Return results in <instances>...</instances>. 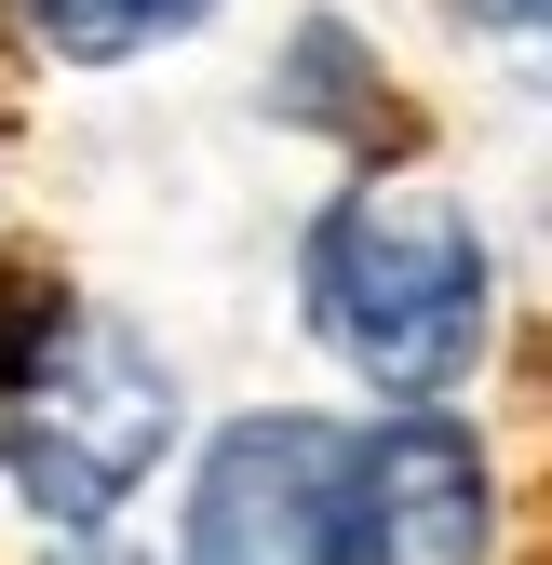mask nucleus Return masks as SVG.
Instances as JSON below:
<instances>
[{
	"label": "nucleus",
	"instance_id": "nucleus-1",
	"mask_svg": "<svg viewBox=\"0 0 552 565\" xmlns=\"http://www.w3.org/2000/svg\"><path fill=\"white\" fill-rule=\"evenodd\" d=\"M310 337L404 404L458 391L471 350H486V243H471V216L418 175L337 189L310 230Z\"/></svg>",
	"mask_w": 552,
	"mask_h": 565
},
{
	"label": "nucleus",
	"instance_id": "nucleus-2",
	"mask_svg": "<svg viewBox=\"0 0 552 565\" xmlns=\"http://www.w3.org/2000/svg\"><path fill=\"white\" fill-rule=\"evenodd\" d=\"M162 445H176V364L135 323H108V310L41 323V350L14 364V484H28V512L95 539L162 471Z\"/></svg>",
	"mask_w": 552,
	"mask_h": 565
},
{
	"label": "nucleus",
	"instance_id": "nucleus-3",
	"mask_svg": "<svg viewBox=\"0 0 552 565\" xmlns=\"http://www.w3.org/2000/svg\"><path fill=\"white\" fill-rule=\"evenodd\" d=\"M486 552H499V484L445 404H391L378 431H351L323 565H486Z\"/></svg>",
	"mask_w": 552,
	"mask_h": 565
},
{
	"label": "nucleus",
	"instance_id": "nucleus-4",
	"mask_svg": "<svg viewBox=\"0 0 552 565\" xmlns=\"http://www.w3.org/2000/svg\"><path fill=\"white\" fill-rule=\"evenodd\" d=\"M337 471H351V431H337V417H243V431H216V458L189 484L176 565H323Z\"/></svg>",
	"mask_w": 552,
	"mask_h": 565
},
{
	"label": "nucleus",
	"instance_id": "nucleus-5",
	"mask_svg": "<svg viewBox=\"0 0 552 565\" xmlns=\"http://www.w3.org/2000/svg\"><path fill=\"white\" fill-rule=\"evenodd\" d=\"M202 14H216V0H28V28H41L67 67H121V54L202 28Z\"/></svg>",
	"mask_w": 552,
	"mask_h": 565
},
{
	"label": "nucleus",
	"instance_id": "nucleus-6",
	"mask_svg": "<svg viewBox=\"0 0 552 565\" xmlns=\"http://www.w3.org/2000/svg\"><path fill=\"white\" fill-rule=\"evenodd\" d=\"M458 28L486 41L526 95H552V0H458Z\"/></svg>",
	"mask_w": 552,
	"mask_h": 565
},
{
	"label": "nucleus",
	"instance_id": "nucleus-7",
	"mask_svg": "<svg viewBox=\"0 0 552 565\" xmlns=\"http://www.w3.org/2000/svg\"><path fill=\"white\" fill-rule=\"evenodd\" d=\"M67 565H135V552H121V539H95V552H67Z\"/></svg>",
	"mask_w": 552,
	"mask_h": 565
}]
</instances>
